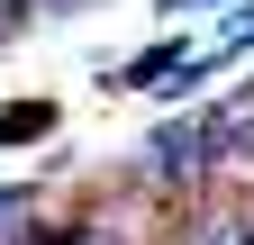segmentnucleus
<instances>
[{"instance_id": "nucleus-2", "label": "nucleus", "mask_w": 254, "mask_h": 245, "mask_svg": "<svg viewBox=\"0 0 254 245\" xmlns=\"http://www.w3.org/2000/svg\"><path fill=\"white\" fill-rule=\"evenodd\" d=\"M91 245H109V236H91Z\"/></svg>"}, {"instance_id": "nucleus-1", "label": "nucleus", "mask_w": 254, "mask_h": 245, "mask_svg": "<svg viewBox=\"0 0 254 245\" xmlns=\"http://www.w3.org/2000/svg\"><path fill=\"white\" fill-rule=\"evenodd\" d=\"M46 118H55L46 100H18L9 118H0V145H27V136H46Z\"/></svg>"}]
</instances>
